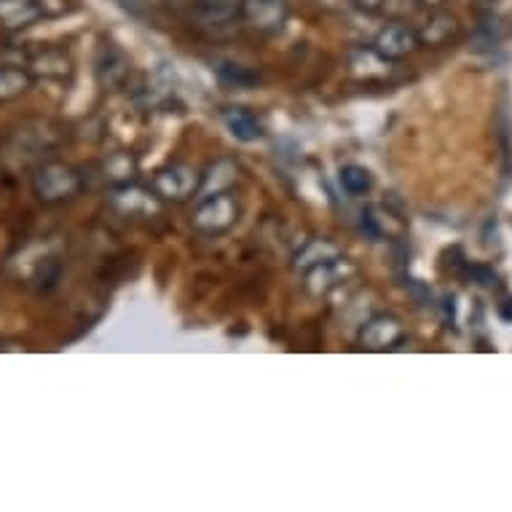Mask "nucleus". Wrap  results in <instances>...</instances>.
<instances>
[{"label":"nucleus","mask_w":512,"mask_h":512,"mask_svg":"<svg viewBox=\"0 0 512 512\" xmlns=\"http://www.w3.org/2000/svg\"><path fill=\"white\" fill-rule=\"evenodd\" d=\"M341 185H344L346 194L362 196L368 194L373 180H370L368 169L357 167V164H349V167H341Z\"/></svg>","instance_id":"obj_12"},{"label":"nucleus","mask_w":512,"mask_h":512,"mask_svg":"<svg viewBox=\"0 0 512 512\" xmlns=\"http://www.w3.org/2000/svg\"><path fill=\"white\" fill-rule=\"evenodd\" d=\"M38 14H41V9L33 0H0V25L11 27V30L27 27L38 19Z\"/></svg>","instance_id":"obj_9"},{"label":"nucleus","mask_w":512,"mask_h":512,"mask_svg":"<svg viewBox=\"0 0 512 512\" xmlns=\"http://www.w3.org/2000/svg\"><path fill=\"white\" fill-rule=\"evenodd\" d=\"M470 277H475L480 287H496L499 285V277H496V271L491 266H483V263H475L470 266Z\"/></svg>","instance_id":"obj_16"},{"label":"nucleus","mask_w":512,"mask_h":512,"mask_svg":"<svg viewBox=\"0 0 512 512\" xmlns=\"http://www.w3.org/2000/svg\"><path fill=\"white\" fill-rule=\"evenodd\" d=\"M199 191V177L191 167L185 164H172V167L161 169L159 175L153 177V194L159 199H172V202H183L188 196Z\"/></svg>","instance_id":"obj_2"},{"label":"nucleus","mask_w":512,"mask_h":512,"mask_svg":"<svg viewBox=\"0 0 512 512\" xmlns=\"http://www.w3.org/2000/svg\"><path fill=\"white\" fill-rule=\"evenodd\" d=\"M118 210L126 212V215H148V212H153V202L148 199V196L143 194V191H124V194H118L116 199Z\"/></svg>","instance_id":"obj_14"},{"label":"nucleus","mask_w":512,"mask_h":512,"mask_svg":"<svg viewBox=\"0 0 512 512\" xmlns=\"http://www.w3.org/2000/svg\"><path fill=\"white\" fill-rule=\"evenodd\" d=\"M38 194L49 202H57V199H68L78 191V177L65 167H57L51 164L38 175Z\"/></svg>","instance_id":"obj_5"},{"label":"nucleus","mask_w":512,"mask_h":512,"mask_svg":"<svg viewBox=\"0 0 512 512\" xmlns=\"http://www.w3.org/2000/svg\"><path fill=\"white\" fill-rule=\"evenodd\" d=\"M226 126L231 129V135L236 140H242V143H255V140H261L263 137V129H261V121L252 116L250 110L244 108H231L226 110Z\"/></svg>","instance_id":"obj_8"},{"label":"nucleus","mask_w":512,"mask_h":512,"mask_svg":"<svg viewBox=\"0 0 512 512\" xmlns=\"http://www.w3.org/2000/svg\"><path fill=\"white\" fill-rule=\"evenodd\" d=\"M338 258V250L325 239H314L309 247H303L298 252V269H314V266H322V263H330Z\"/></svg>","instance_id":"obj_10"},{"label":"nucleus","mask_w":512,"mask_h":512,"mask_svg":"<svg viewBox=\"0 0 512 512\" xmlns=\"http://www.w3.org/2000/svg\"><path fill=\"white\" fill-rule=\"evenodd\" d=\"M403 325L392 317H376L370 319L365 330H362V344L370 346V349H395L400 341H403Z\"/></svg>","instance_id":"obj_6"},{"label":"nucleus","mask_w":512,"mask_h":512,"mask_svg":"<svg viewBox=\"0 0 512 512\" xmlns=\"http://www.w3.org/2000/svg\"><path fill=\"white\" fill-rule=\"evenodd\" d=\"M354 3H357V6L365 11H378L381 6H384V3H387V0H354Z\"/></svg>","instance_id":"obj_17"},{"label":"nucleus","mask_w":512,"mask_h":512,"mask_svg":"<svg viewBox=\"0 0 512 512\" xmlns=\"http://www.w3.org/2000/svg\"><path fill=\"white\" fill-rule=\"evenodd\" d=\"M499 314H502V319L512 322V298L507 303H502V311H499Z\"/></svg>","instance_id":"obj_18"},{"label":"nucleus","mask_w":512,"mask_h":512,"mask_svg":"<svg viewBox=\"0 0 512 512\" xmlns=\"http://www.w3.org/2000/svg\"><path fill=\"white\" fill-rule=\"evenodd\" d=\"M421 3H427V6H437V3H443V0H421Z\"/></svg>","instance_id":"obj_19"},{"label":"nucleus","mask_w":512,"mask_h":512,"mask_svg":"<svg viewBox=\"0 0 512 512\" xmlns=\"http://www.w3.org/2000/svg\"><path fill=\"white\" fill-rule=\"evenodd\" d=\"M456 33V19L448 17V14H437L427 22L424 27V33L419 35V41L429 43V46H437V43H443L448 35Z\"/></svg>","instance_id":"obj_11"},{"label":"nucleus","mask_w":512,"mask_h":512,"mask_svg":"<svg viewBox=\"0 0 512 512\" xmlns=\"http://www.w3.org/2000/svg\"><path fill=\"white\" fill-rule=\"evenodd\" d=\"M416 46H419V33L403 25V22H392V25H387L376 35L373 51L381 59H392L395 62V59L408 57Z\"/></svg>","instance_id":"obj_4"},{"label":"nucleus","mask_w":512,"mask_h":512,"mask_svg":"<svg viewBox=\"0 0 512 512\" xmlns=\"http://www.w3.org/2000/svg\"><path fill=\"white\" fill-rule=\"evenodd\" d=\"M220 78H226L228 84H236V86H250L258 81V76H252V73H247L244 68H239V65H223V68H218Z\"/></svg>","instance_id":"obj_15"},{"label":"nucleus","mask_w":512,"mask_h":512,"mask_svg":"<svg viewBox=\"0 0 512 512\" xmlns=\"http://www.w3.org/2000/svg\"><path fill=\"white\" fill-rule=\"evenodd\" d=\"M507 27L499 17H486L478 25V49H496L507 38Z\"/></svg>","instance_id":"obj_13"},{"label":"nucleus","mask_w":512,"mask_h":512,"mask_svg":"<svg viewBox=\"0 0 512 512\" xmlns=\"http://www.w3.org/2000/svg\"><path fill=\"white\" fill-rule=\"evenodd\" d=\"M244 0H196V17L204 25H228L242 14Z\"/></svg>","instance_id":"obj_7"},{"label":"nucleus","mask_w":512,"mask_h":512,"mask_svg":"<svg viewBox=\"0 0 512 512\" xmlns=\"http://www.w3.org/2000/svg\"><path fill=\"white\" fill-rule=\"evenodd\" d=\"M242 17L261 33H279L290 17L287 0H244Z\"/></svg>","instance_id":"obj_3"},{"label":"nucleus","mask_w":512,"mask_h":512,"mask_svg":"<svg viewBox=\"0 0 512 512\" xmlns=\"http://www.w3.org/2000/svg\"><path fill=\"white\" fill-rule=\"evenodd\" d=\"M236 215H239V204L228 191L215 196H207L199 204V210L194 215V228L202 231V234H223L236 223Z\"/></svg>","instance_id":"obj_1"}]
</instances>
